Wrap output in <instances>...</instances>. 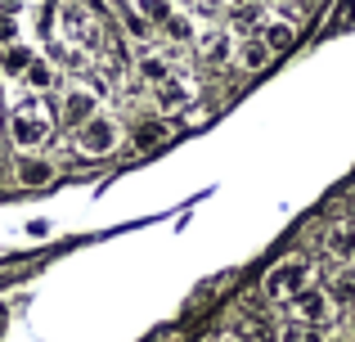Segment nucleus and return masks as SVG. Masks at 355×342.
Segmentation results:
<instances>
[{"mask_svg":"<svg viewBox=\"0 0 355 342\" xmlns=\"http://www.w3.org/2000/svg\"><path fill=\"white\" fill-rule=\"evenodd\" d=\"M5 135H9V144L18 149V158H23V153H41L45 144L54 140V113L45 108V99L32 95V99H23V104L9 108Z\"/></svg>","mask_w":355,"mask_h":342,"instance_id":"f257e3e1","label":"nucleus"},{"mask_svg":"<svg viewBox=\"0 0 355 342\" xmlns=\"http://www.w3.org/2000/svg\"><path fill=\"white\" fill-rule=\"evenodd\" d=\"M302 289H311V262L306 257H284V262H275L266 271V280H261V293H266V302H293Z\"/></svg>","mask_w":355,"mask_h":342,"instance_id":"f03ea898","label":"nucleus"},{"mask_svg":"<svg viewBox=\"0 0 355 342\" xmlns=\"http://www.w3.org/2000/svg\"><path fill=\"white\" fill-rule=\"evenodd\" d=\"M72 144H77V153H81V158H113V153H117V144H121V126H117V117L95 113L86 126H77Z\"/></svg>","mask_w":355,"mask_h":342,"instance_id":"7ed1b4c3","label":"nucleus"},{"mask_svg":"<svg viewBox=\"0 0 355 342\" xmlns=\"http://www.w3.org/2000/svg\"><path fill=\"white\" fill-rule=\"evenodd\" d=\"M99 113V95L90 86H81V81H72L68 90H63V99H59V117H63V126H86L90 117Z\"/></svg>","mask_w":355,"mask_h":342,"instance_id":"20e7f679","label":"nucleus"},{"mask_svg":"<svg viewBox=\"0 0 355 342\" xmlns=\"http://www.w3.org/2000/svg\"><path fill=\"white\" fill-rule=\"evenodd\" d=\"M288 307H293V320H302V325H311V329L324 325V320H333V298L324 289H302Z\"/></svg>","mask_w":355,"mask_h":342,"instance_id":"39448f33","label":"nucleus"},{"mask_svg":"<svg viewBox=\"0 0 355 342\" xmlns=\"http://www.w3.org/2000/svg\"><path fill=\"white\" fill-rule=\"evenodd\" d=\"M54 176H59V167L45 153H23L14 162V185H23V189H45V185H54Z\"/></svg>","mask_w":355,"mask_h":342,"instance_id":"423d86ee","label":"nucleus"},{"mask_svg":"<svg viewBox=\"0 0 355 342\" xmlns=\"http://www.w3.org/2000/svg\"><path fill=\"white\" fill-rule=\"evenodd\" d=\"M198 59L211 63V68L234 59V41H230L225 27H207V32H198Z\"/></svg>","mask_w":355,"mask_h":342,"instance_id":"0eeeda50","label":"nucleus"},{"mask_svg":"<svg viewBox=\"0 0 355 342\" xmlns=\"http://www.w3.org/2000/svg\"><path fill=\"white\" fill-rule=\"evenodd\" d=\"M270 59H275V54L266 50V41H261V36H248L243 45H234V63H239L243 72H261V68H270Z\"/></svg>","mask_w":355,"mask_h":342,"instance_id":"6e6552de","label":"nucleus"},{"mask_svg":"<svg viewBox=\"0 0 355 342\" xmlns=\"http://www.w3.org/2000/svg\"><path fill=\"white\" fill-rule=\"evenodd\" d=\"M324 248H329L338 262H351V257H355V221H338V225H329Z\"/></svg>","mask_w":355,"mask_h":342,"instance_id":"1a4fd4ad","label":"nucleus"},{"mask_svg":"<svg viewBox=\"0 0 355 342\" xmlns=\"http://www.w3.org/2000/svg\"><path fill=\"white\" fill-rule=\"evenodd\" d=\"M261 41H266V50H270V54H284V50H293L297 27L288 23V18H270V23L261 27Z\"/></svg>","mask_w":355,"mask_h":342,"instance_id":"9d476101","label":"nucleus"},{"mask_svg":"<svg viewBox=\"0 0 355 342\" xmlns=\"http://www.w3.org/2000/svg\"><path fill=\"white\" fill-rule=\"evenodd\" d=\"M171 135H175V131H171V122H162V117H153V122H139V126H135V149H139V153L162 149Z\"/></svg>","mask_w":355,"mask_h":342,"instance_id":"9b49d317","label":"nucleus"},{"mask_svg":"<svg viewBox=\"0 0 355 342\" xmlns=\"http://www.w3.org/2000/svg\"><path fill=\"white\" fill-rule=\"evenodd\" d=\"M189 86H184V81H162V86H157V108H162V113H180V108H189Z\"/></svg>","mask_w":355,"mask_h":342,"instance_id":"f8f14e48","label":"nucleus"},{"mask_svg":"<svg viewBox=\"0 0 355 342\" xmlns=\"http://www.w3.org/2000/svg\"><path fill=\"white\" fill-rule=\"evenodd\" d=\"M59 81V72H54V63H45V59H32L27 63V72H23V86L32 90V95H45V90Z\"/></svg>","mask_w":355,"mask_h":342,"instance_id":"ddd939ff","label":"nucleus"},{"mask_svg":"<svg viewBox=\"0 0 355 342\" xmlns=\"http://www.w3.org/2000/svg\"><path fill=\"white\" fill-rule=\"evenodd\" d=\"M32 59H36V54L27 50V45H18V41H14L9 50H0V72H5V77H23Z\"/></svg>","mask_w":355,"mask_h":342,"instance_id":"4468645a","label":"nucleus"},{"mask_svg":"<svg viewBox=\"0 0 355 342\" xmlns=\"http://www.w3.org/2000/svg\"><path fill=\"white\" fill-rule=\"evenodd\" d=\"M139 77L148 81V86H162V81H171V63L162 59V54H139Z\"/></svg>","mask_w":355,"mask_h":342,"instance_id":"2eb2a0df","label":"nucleus"},{"mask_svg":"<svg viewBox=\"0 0 355 342\" xmlns=\"http://www.w3.org/2000/svg\"><path fill=\"white\" fill-rule=\"evenodd\" d=\"M324 293H329L333 302H347V307H355V271H351V266H342V271L329 280V289H324Z\"/></svg>","mask_w":355,"mask_h":342,"instance_id":"dca6fc26","label":"nucleus"},{"mask_svg":"<svg viewBox=\"0 0 355 342\" xmlns=\"http://www.w3.org/2000/svg\"><path fill=\"white\" fill-rule=\"evenodd\" d=\"M135 14L144 18L148 27H162L166 18L175 14V9H171V0H135Z\"/></svg>","mask_w":355,"mask_h":342,"instance_id":"f3484780","label":"nucleus"},{"mask_svg":"<svg viewBox=\"0 0 355 342\" xmlns=\"http://www.w3.org/2000/svg\"><path fill=\"white\" fill-rule=\"evenodd\" d=\"M275 342H324L315 334L311 325H302V320H284V325L275 329Z\"/></svg>","mask_w":355,"mask_h":342,"instance_id":"a211bd4d","label":"nucleus"},{"mask_svg":"<svg viewBox=\"0 0 355 342\" xmlns=\"http://www.w3.org/2000/svg\"><path fill=\"white\" fill-rule=\"evenodd\" d=\"M63 27H68V32H72V36H81V41H86V45H90V41H95V27H90V18H86V14H81V9H77V5H68V9H63Z\"/></svg>","mask_w":355,"mask_h":342,"instance_id":"6ab92c4d","label":"nucleus"},{"mask_svg":"<svg viewBox=\"0 0 355 342\" xmlns=\"http://www.w3.org/2000/svg\"><path fill=\"white\" fill-rule=\"evenodd\" d=\"M162 32L171 36V41H189V36H193V23H189V18H180V14H171L162 23Z\"/></svg>","mask_w":355,"mask_h":342,"instance_id":"aec40b11","label":"nucleus"},{"mask_svg":"<svg viewBox=\"0 0 355 342\" xmlns=\"http://www.w3.org/2000/svg\"><path fill=\"white\" fill-rule=\"evenodd\" d=\"M14 36H18L14 18H0V50H9V45H14Z\"/></svg>","mask_w":355,"mask_h":342,"instance_id":"412c9836","label":"nucleus"},{"mask_svg":"<svg viewBox=\"0 0 355 342\" xmlns=\"http://www.w3.org/2000/svg\"><path fill=\"white\" fill-rule=\"evenodd\" d=\"M153 342H184V329L180 325H166V329H157Z\"/></svg>","mask_w":355,"mask_h":342,"instance_id":"4be33fe9","label":"nucleus"},{"mask_svg":"<svg viewBox=\"0 0 355 342\" xmlns=\"http://www.w3.org/2000/svg\"><path fill=\"white\" fill-rule=\"evenodd\" d=\"M23 9V0H0V18H14Z\"/></svg>","mask_w":355,"mask_h":342,"instance_id":"5701e85b","label":"nucleus"},{"mask_svg":"<svg viewBox=\"0 0 355 342\" xmlns=\"http://www.w3.org/2000/svg\"><path fill=\"white\" fill-rule=\"evenodd\" d=\"M324 342H355V338H347V334H333V338H324Z\"/></svg>","mask_w":355,"mask_h":342,"instance_id":"b1692460","label":"nucleus"},{"mask_svg":"<svg viewBox=\"0 0 355 342\" xmlns=\"http://www.w3.org/2000/svg\"><path fill=\"white\" fill-rule=\"evenodd\" d=\"M207 342H234V338H225V334H216V338H207Z\"/></svg>","mask_w":355,"mask_h":342,"instance_id":"393cba45","label":"nucleus"},{"mask_svg":"<svg viewBox=\"0 0 355 342\" xmlns=\"http://www.w3.org/2000/svg\"><path fill=\"white\" fill-rule=\"evenodd\" d=\"M351 334H355V316H351Z\"/></svg>","mask_w":355,"mask_h":342,"instance_id":"a878e982","label":"nucleus"},{"mask_svg":"<svg viewBox=\"0 0 355 342\" xmlns=\"http://www.w3.org/2000/svg\"><path fill=\"white\" fill-rule=\"evenodd\" d=\"M230 5H243V0H230Z\"/></svg>","mask_w":355,"mask_h":342,"instance_id":"bb28decb","label":"nucleus"}]
</instances>
